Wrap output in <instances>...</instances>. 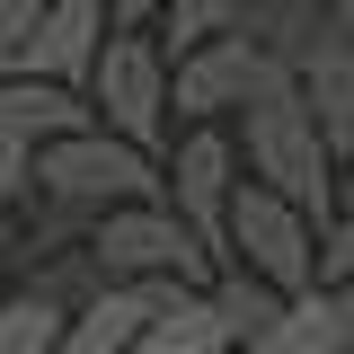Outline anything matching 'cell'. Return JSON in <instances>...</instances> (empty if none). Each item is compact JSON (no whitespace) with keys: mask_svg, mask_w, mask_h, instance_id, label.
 Masks as SVG:
<instances>
[{"mask_svg":"<svg viewBox=\"0 0 354 354\" xmlns=\"http://www.w3.org/2000/svg\"><path fill=\"white\" fill-rule=\"evenodd\" d=\"M239 160H248L257 186L310 204L319 221L346 213V160H337V142H328V124H319V106L301 97V80L266 88L257 106H239Z\"/></svg>","mask_w":354,"mask_h":354,"instance_id":"obj_1","label":"cell"},{"mask_svg":"<svg viewBox=\"0 0 354 354\" xmlns=\"http://www.w3.org/2000/svg\"><path fill=\"white\" fill-rule=\"evenodd\" d=\"M36 195L44 204H80V213L151 204V195H169V160L124 142V133H106V124H88V133H62V142L36 151Z\"/></svg>","mask_w":354,"mask_h":354,"instance_id":"obj_2","label":"cell"},{"mask_svg":"<svg viewBox=\"0 0 354 354\" xmlns=\"http://www.w3.org/2000/svg\"><path fill=\"white\" fill-rule=\"evenodd\" d=\"M88 106H97L106 133H124V142H142V151L169 160V142H177V53L160 44V27H115L106 36V62L88 80Z\"/></svg>","mask_w":354,"mask_h":354,"instance_id":"obj_3","label":"cell"},{"mask_svg":"<svg viewBox=\"0 0 354 354\" xmlns=\"http://www.w3.org/2000/svg\"><path fill=\"white\" fill-rule=\"evenodd\" d=\"M88 257H97V274H106V283H213V274H221V257L195 239V221L177 213L169 195L97 213Z\"/></svg>","mask_w":354,"mask_h":354,"instance_id":"obj_4","label":"cell"},{"mask_svg":"<svg viewBox=\"0 0 354 354\" xmlns=\"http://www.w3.org/2000/svg\"><path fill=\"white\" fill-rule=\"evenodd\" d=\"M319 257H328V221L292 204V195H274V186H239V204H230V266H248L266 274L274 292H310L319 283Z\"/></svg>","mask_w":354,"mask_h":354,"instance_id":"obj_5","label":"cell"},{"mask_svg":"<svg viewBox=\"0 0 354 354\" xmlns=\"http://www.w3.org/2000/svg\"><path fill=\"white\" fill-rule=\"evenodd\" d=\"M292 80V62L248 27V36H213L177 53V124H239V106H257L266 88Z\"/></svg>","mask_w":354,"mask_h":354,"instance_id":"obj_6","label":"cell"},{"mask_svg":"<svg viewBox=\"0 0 354 354\" xmlns=\"http://www.w3.org/2000/svg\"><path fill=\"white\" fill-rule=\"evenodd\" d=\"M248 186V160H239V124H177L169 142V204L195 221V239L230 266V204Z\"/></svg>","mask_w":354,"mask_h":354,"instance_id":"obj_7","label":"cell"},{"mask_svg":"<svg viewBox=\"0 0 354 354\" xmlns=\"http://www.w3.org/2000/svg\"><path fill=\"white\" fill-rule=\"evenodd\" d=\"M115 27H124V18H115V0H53L18 71H44V80L88 88V80H97V62H106V36H115Z\"/></svg>","mask_w":354,"mask_h":354,"instance_id":"obj_8","label":"cell"},{"mask_svg":"<svg viewBox=\"0 0 354 354\" xmlns=\"http://www.w3.org/2000/svg\"><path fill=\"white\" fill-rule=\"evenodd\" d=\"M160 301H169V283H97V292L71 310L62 354H133L142 328L160 319Z\"/></svg>","mask_w":354,"mask_h":354,"instance_id":"obj_9","label":"cell"},{"mask_svg":"<svg viewBox=\"0 0 354 354\" xmlns=\"http://www.w3.org/2000/svg\"><path fill=\"white\" fill-rule=\"evenodd\" d=\"M239 354H354V301H346V283H310V292H292L283 319L266 328L257 346H239Z\"/></svg>","mask_w":354,"mask_h":354,"instance_id":"obj_10","label":"cell"},{"mask_svg":"<svg viewBox=\"0 0 354 354\" xmlns=\"http://www.w3.org/2000/svg\"><path fill=\"white\" fill-rule=\"evenodd\" d=\"M133 354H239V337H230V319H221L213 283H169V301H160V319L142 328Z\"/></svg>","mask_w":354,"mask_h":354,"instance_id":"obj_11","label":"cell"},{"mask_svg":"<svg viewBox=\"0 0 354 354\" xmlns=\"http://www.w3.org/2000/svg\"><path fill=\"white\" fill-rule=\"evenodd\" d=\"M0 115H9V124H27L36 142H62V133H88V124H97L88 88L44 80V71H0Z\"/></svg>","mask_w":354,"mask_h":354,"instance_id":"obj_12","label":"cell"},{"mask_svg":"<svg viewBox=\"0 0 354 354\" xmlns=\"http://www.w3.org/2000/svg\"><path fill=\"white\" fill-rule=\"evenodd\" d=\"M62 328H71V301H53L36 283L0 292V354H62Z\"/></svg>","mask_w":354,"mask_h":354,"instance_id":"obj_13","label":"cell"},{"mask_svg":"<svg viewBox=\"0 0 354 354\" xmlns=\"http://www.w3.org/2000/svg\"><path fill=\"white\" fill-rule=\"evenodd\" d=\"M248 27H257V0H169L160 44H169V53H195V44H213V36H248Z\"/></svg>","mask_w":354,"mask_h":354,"instance_id":"obj_14","label":"cell"},{"mask_svg":"<svg viewBox=\"0 0 354 354\" xmlns=\"http://www.w3.org/2000/svg\"><path fill=\"white\" fill-rule=\"evenodd\" d=\"M213 292H221V319H230V337H239V346H257L266 328L283 319V301H292V292H274V283H266V274H248V266H221Z\"/></svg>","mask_w":354,"mask_h":354,"instance_id":"obj_15","label":"cell"},{"mask_svg":"<svg viewBox=\"0 0 354 354\" xmlns=\"http://www.w3.org/2000/svg\"><path fill=\"white\" fill-rule=\"evenodd\" d=\"M44 9H53V0H0V71H18V62H27Z\"/></svg>","mask_w":354,"mask_h":354,"instance_id":"obj_16","label":"cell"},{"mask_svg":"<svg viewBox=\"0 0 354 354\" xmlns=\"http://www.w3.org/2000/svg\"><path fill=\"white\" fill-rule=\"evenodd\" d=\"M115 18H124V27H160V18H169V0H115Z\"/></svg>","mask_w":354,"mask_h":354,"instance_id":"obj_17","label":"cell"},{"mask_svg":"<svg viewBox=\"0 0 354 354\" xmlns=\"http://www.w3.org/2000/svg\"><path fill=\"white\" fill-rule=\"evenodd\" d=\"M328 18H346V27H354V0H328Z\"/></svg>","mask_w":354,"mask_h":354,"instance_id":"obj_18","label":"cell"},{"mask_svg":"<svg viewBox=\"0 0 354 354\" xmlns=\"http://www.w3.org/2000/svg\"><path fill=\"white\" fill-rule=\"evenodd\" d=\"M346 195H354V160H346Z\"/></svg>","mask_w":354,"mask_h":354,"instance_id":"obj_19","label":"cell"}]
</instances>
